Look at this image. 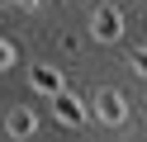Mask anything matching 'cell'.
<instances>
[{
    "label": "cell",
    "mask_w": 147,
    "mask_h": 142,
    "mask_svg": "<svg viewBox=\"0 0 147 142\" xmlns=\"http://www.w3.org/2000/svg\"><path fill=\"white\" fill-rule=\"evenodd\" d=\"M52 109H57V118L67 123V128L86 123V109H81V100H76V95H67V90H62V95H52Z\"/></svg>",
    "instance_id": "1"
},
{
    "label": "cell",
    "mask_w": 147,
    "mask_h": 142,
    "mask_svg": "<svg viewBox=\"0 0 147 142\" xmlns=\"http://www.w3.org/2000/svg\"><path fill=\"white\" fill-rule=\"evenodd\" d=\"M90 28H95V38H105V43H114V38L119 33H123V19H119V9H100V14H95V24H90Z\"/></svg>",
    "instance_id": "2"
},
{
    "label": "cell",
    "mask_w": 147,
    "mask_h": 142,
    "mask_svg": "<svg viewBox=\"0 0 147 142\" xmlns=\"http://www.w3.org/2000/svg\"><path fill=\"white\" fill-rule=\"evenodd\" d=\"M29 81H33V90H43V95H62V76L52 71V66H33Z\"/></svg>",
    "instance_id": "3"
},
{
    "label": "cell",
    "mask_w": 147,
    "mask_h": 142,
    "mask_svg": "<svg viewBox=\"0 0 147 142\" xmlns=\"http://www.w3.org/2000/svg\"><path fill=\"white\" fill-rule=\"evenodd\" d=\"M100 118L105 123H123V100L114 90H100Z\"/></svg>",
    "instance_id": "4"
},
{
    "label": "cell",
    "mask_w": 147,
    "mask_h": 142,
    "mask_svg": "<svg viewBox=\"0 0 147 142\" xmlns=\"http://www.w3.org/2000/svg\"><path fill=\"white\" fill-rule=\"evenodd\" d=\"M29 133H33V114L29 109H14L10 114V137H29Z\"/></svg>",
    "instance_id": "5"
},
{
    "label": "cell",
    "mask_w": 147,
    "mask_h": 142,
    "mask_svg": "<svg viewBox=\"0 0 147 142\" xmlns=\"http://www.w3.org/2000/svg\"><path fill=\"white\" fill-rule=\"evenodd\" d=\"M133 71L147 76V47H138V52H133Z\"/></svg>",
    "instance_id": "6"
}]
</instances>
